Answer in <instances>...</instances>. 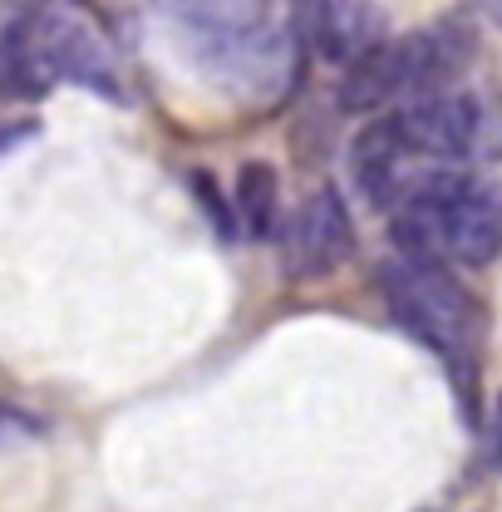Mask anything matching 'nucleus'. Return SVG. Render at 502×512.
Wrapping results in <instances>:
<instances>
[{
  "label": "nucleus",
  "instance_id": "1",
  "mask_svg": "<svg viewBox=\"0 0 502 512\" xmlns=\"http://www.w3.org/2000/svg\"><path fill=\"white\" fill-rule=\"evenodd\" d=\"M394 242L404 256L493 266L502 256V192L473 173H434L399 197Z\"/></svg>",
  "mask_w": 502,
  "mask_h": 512
},
{
  "label": "nucleus",
  "instance_id": "2",
  "mask_svg": "<svg viewBox=\"0 0 502 512\" xmlns=\"http://www.w3.org/2000/svg\"><path fill=\"white\" fill-rule=\"evenodd\" d=\"M379 296H384L389 316L419 345H429L443 360V370L453 375V384L473 399L483 316H478V301L453 281V271L443 261H424V256L384 261L379 266Z\"/></svg>",
  "mask_w": 502,
  "mask_h": 512
},
{
  "label": "nucleus",
  "instance_id": "3",
  "mask_svg": "<svg viewBox=\"0 0 502 512\" xmlns=\"http://www.w3.org/2000/svg\"><path fill=\"white\" fill-rule=\"evenodd\" d=\"M468 64H473V35L458 20H434L409 35H389L365 60L350 64L340 84V104L350 114H384L389 104L453 89V79Z\"/></svg>",
  "mask_w": 502,
  "mask_h": 512
},
{
  "label": "nucleus",
  "instance_id": "4",
  "mask_svg": "<svg viewBox=\"0 0 502 512\" xmlns=\"http://www.w3.org/2000/svg\"><path fill=\"white\" fill-rule=\"evenodd\" d=\"M163 10L207 74L261 79L276 55L271 0H163Z\"/></svg>",
  "mask_w": 502,
  "mask_h": 512
},
{
  "label": "nucleus",
  "instance_id": "5",
  "mask_svg": "<svg viewBox=\"0 0 502 512\" xmlns=\"http://www.w3.org/2000/svg\"><path fill=\"white\" fill-rule=\"evenodd\" d=\"M414 158L434 163H473L502 153V104L468 94V89H439L424 99H409L389 109Z\"/></svg>",
  "mask_w": 502,
  "mask_h": 512
},
{
  "label": "nucleus",
  "instance_id": "6",
  "mask_svg": "<svg viewBox=\"0 0 502 512\" xmlns=\"http://www.w3.org/2000/svg\"><path fill=\"white\" fill-rule=\"evenodd\" d=\"M281 237V266L291 281H325L345 266V256L355 247L350 232V207L335 188H315L276 232Z\"/></svg>",
  "mask_w": 502,
  "mask_h": 512
},
{
  "label": "nucleus",
  "instance_id": "7",
  "mask_svg": "<svg viewBox=\"0 0 502 512\" xmlns=\"http://www.w3.org/2000/svg\"><path fill=\"white\" fill-rule=\"evenodd\" d=\"M409 163H414V148L404 143V133L394 124V114H379L360 128V138L350 143V178L355 188L365 192L370 207H399V197L414 188L409 183Z\"/></svg>",
  "mask_w": 502,
  "mask_h": 512
},
{
  "label": "nucleus",
  "instance_id": "8",
  "mask_svg": "<svg viewBox=\"0 0 502 512\" xmlns=\"http://www.w3.org/2000/svg\"><path fill=\"white\" fill-rule=\"evenodd\" d=\"M311 40L320 45V55L335 64L365 60L375 45L389 40V20L375 0H315L311 10Z\"/></svg>",
  "mask_w": 502,
  "mask_h": 512
},
{
  "label": "nucleus",
  "instance_id": "9",
  "mask_svg": "<svg viewBox=\"0 0 502 512\" xmlns=\"http://www.w3.org/2000/svg\"><path fill=\"white\" fill-rule=\"evenodd\" d=\"M232 202H237V217H242L247 237L266 242V237L281 232V227H276V168H271V163H261V158L242 163V168H237Z\"/></svg>",
  "mask_w": 502,
  "mask_h": 512
},
{
  "label": "nucleus",
  "instance_id": "10",
  "mask_svg": "<svg viewBox=\"0 0 502 512\" xmlns=\"http://www.w3.org/2000/svg\"><path fill=\"white\" fill-rule=\"evenodd\" d=\"M488 458H493V468L502 473V394L493 399V419H488Z\"/></svg>",
  "mask_w": 502,
  "mask_h": 512
},
{
  "label": "nucleus",
  "instance_id": "11",
  "mask_svg": "<svg viewBox=\"0 0 502 512\" xmlns=\"http://www.w3.org/2000/svg\"><path fill=\"white\" fill-rule=\"evenodd\" d=\"M25 138H35V124H5V128H0V153L20 148Z\"/></svg>",
  "mask_w": 502,
  "mask_h": 512
},
{
  "label": "nucleus",
  "instance_id": "12",
  "mask_svg": "<svg viewBox=\"0 0 502 512\" xmlns=\"http://www.w3.org/2000/svg\"><path fill=\"white\" fill-rule=\"evenodd\" d=\"M468 5H473V10H483L488 20H498L502 25V0H468Z\"/></svg>",
  "mask_w": 502,
  "mask_h": 512
}]
</instances>
